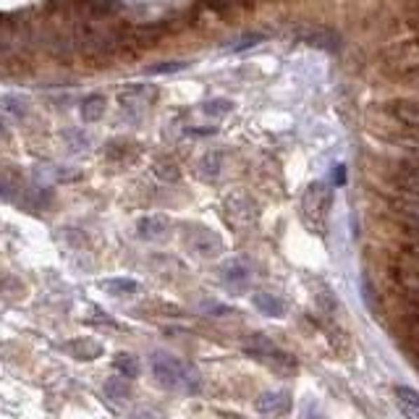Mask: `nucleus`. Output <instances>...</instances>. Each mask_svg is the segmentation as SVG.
<instances>
[{
    "label": "nucleus",
    "instance_id": "2",
    "mask_svg": "<svg viewBox=\"0 0 419 419\" xmlns=\"http://www.w3.org/2000/svg\"><path fill=\"white\" fill-rule=\"evenodd\" d=\"M244 351L249 354L252 359L262 362V364H268L273 369H294L296 367V359L286 354L283 349H278L268 336H252V338L244 341Z\"/></svg>",
    "mask_w": 419,
    "mask_h": 419
},
{
    "label": "nucleus",
    "instance_id": "14",
    "mask_svg": "<svg viewBox=\"0 0 419 419\" xmlns=\"http://www.w3.org/2000/svg\"><path fill=\"white\" fill-rule=\"evenodd\" d=\"M220 165H223V155H220V152H207V155L200 160V173L205 179H215L220 173Z\"/></svg>",
    "mask_w": 419,
    "mask_h": 419
},
{
    "label": "nucleus",
    "instance_id": "11",
    "mask_svg": "<svg viewBox=\"0 0 419 419\" xmlns=\"http://www.w3.org/2000/svg\"><path fill=\"white\" fill-rule=\"evenodd\" d=\"M254 307L262 312V315H268V317H280L283 312H286V307H283V301L278 299V296H273V294H268V291H260V294H254Z\"/></svg>",
    "mask_w": 419,
    "mask_h": 419
},
{
    "label": "nucleus",
    "instance_id": "22",
    "mask_svg": "<svg viewBox=\"0 0 419 419\" xmlns=\"http://www.w3.org/2000/svg\"><path fill=\"white\" fill-rule=\"evenodd\" d=\"M401 406V414L406 419H419V409H411V406H404V404H399Z\"/></svg>",
    "mask_w": 419,
    "mask_h": 419
},
{
    "label": "nucleus",
    "instance_id": "21",
    "mask_svg": "<svg viewBox=\"0 0 419 419\" xmlns=\"http://www.w3.org/2000/svg\"><path fill=\"white\" fill-rule=\"evenodd\" d=\"M202 310L207 312V315H228V307H223V304H202Z\"/></svg>",
    "mask_w": 419,
    "mask_h": 419
},
{
    "label": "nucleus",
    "instance_id": "5",
    "mask_svg": "<svg viewBox=\"0 0 419 419\" xmlns=\"http://www.w3.org/2000/svg\"><path fill=\"white\" fill-rule=\"evenodd\" d=\"M330 210V194L325 186H320V184H312L307 194H304V215L307 218H325Z\"/></svg>",
    "mask_w": 419,
    "mask_h": 419
},
{
    "label": "nucleus",
    "instance_id": "4",
    "mask_svg": "<svg viewBox=\"0 0 419 419\" xmlns=\"http://www.w3.org/2000/svg\"><path fill=\"white\" fill-rule=\"evenodd\" d=\"M393 280L411 301H419V260H401L393 265Z\"/></svg>",
    "mask_w": 419,
    "mask_h": 419
},
{
    "label": "nucleus",
    "instance_id": "3",
    "mask_svg": "<svg viewBox=\"0 0 419 419\" xmlns=\"http://www.w3.org/2000/svg\"><path fill=\"white\" fill-rule=\"evenodd\" d=\"M220 275L231 291H244L254 278V265L247 257H233L220 268Z\"/></svg>",
    "mask_w": 419,
    "mask_h": 419
},
{
    "label": "nucleus",
    "instance_id": "23",
    "mask_svg": "<svg viewBox=\"0 0 419 419\" xmlns=\"http://www.w3.org/2000/svg\"><path fill=\"white\" fill-rule=\"evenodd\" d=\"M0 134H3V123H0Z\"/></svg>",
    "mask_w": 419,
    "mask_h": 419
},
{
    "label": "nucleus",
    "instance_id": "19",
    "mask_svg": "<svg viewBox=\"0 0 419 419\" xmlns=\"http://www.w3.org/2000/svg\"><path fill=\"white\" fill-rule=\"evenodd\" d=\"M231 105L228 100H212V102H205L202 105V113H207V116H212V118H220V116H226V113H231Z\"/></svg>",
    "mask_w": 419,
    "mask_h": 419
},
{
    "label": "nucleus",
    "instance_id": "12",
    "mask_svg": "<svg viewBox=\"0 0 419 419\" xmlns=\"http://www.w3.org/2000/svg\"><path fill=\"white\" fill-rule=\"evenodd\" d=\"M105 116V97L102 95H90L87 100L81 102V118L92 123V121H100Z\"/></svg>",
    "mask_w": 419,
    "mask_h": 419
},
{
    "label": "nucleus",
    "instance_id": "10",
    "mask_svg": "<svg viewBox=\"0 0 419 419\" xmlns=\"http://www.w3.org/2000/svg\"><path fill=\"white\" fill-rule=\"evenodd\" d=\"M191 249L197 252L200 257H215L223 247H220V239L212 233V231H202L200 236L191 239Z\"/></svg>",
    "mask_w": 419,
    "mask_h": 419
},
{
    "label": "nucleus",
    "instance_id": "13",
    "mask_svg": "<svg viewBox=\"0 0 419 419\" xmlns=\"http://www.w3.org/2000/svg\"><path fill=\"white\" fill-rule=\"evenodd\" d=\"M116 369H118L121 378L131 380L139 375V362H137L134 354H118V357H116Z\"/></svg>",
    "mask_w": 419,
    "mask_h": 419
},
{
    "label": "nucleus",
    "instance_id": "1",
    "mask_svg": "<svg viewBox=\"0 0 419 419\" xmlns=\"http://www.w3.org/2000/svg\"><path fill=\"white\" fill-rule=\"evenodd\" d=\"M150 369L163 388L184 390V393H197V390H200V375H197V369L189 367L186 362H181L179 357H173V354L155 351L150 357Z\"/></svg>",
    "mask_w": 419,
    "mask_h": 419
},
{
    "label": "nucleus",
    "instance_id": "8",
    "mask_svg": "<svg viewBox=\"0 0 419 419\" xmlns=\"http://www.w3.org/2000/svg\"><path fill=\"white\" fill-rule=\"evenodd\" d=\"M257 411L262 414H283V411H289L291 406V396L289 393H275V390H270V393H262L260 399H257Z\"/></svg>",
    "mask_w": 419,
    "mask_h": 419
},
{
    "label": "nucleus",
    "instance_id": "17",
    "mask_svg": "<svg viewBox=\"0 0 419 419\" xmlns=\"http://www.w3.org/2000/svg\"><path fill=\"white\" fill-rule=\"evenodd\" d=\"M396 399L404 404V406H411V409H419V390L409 388V385H396L393 388Z\"/></svg>",
    "mask_w": 419,
    "mask_h": 419
},
{
    "label": "nucleus",
    "instance_id": "9",
    "mask_svg": "<svg viewBox=\"0 0 419 419\" xmlns=\"http://www.w3.org/2000/svg\"><path fill=\"white\" fill-rule=\"evenodd\" d=\"M390 116L399 121V123H404V126L419 131V102L411 100L390 102Z\"/></svg>",
    "mask_w": 419,
    "mask_h": 419
},
{
    "label": "nucleus",
    "instance_id": "16",
    "mask_svg": "<svg viewBox=\"0 0 419 419\" xmlns=\"http://www.w3.org/2000/svg\"><path fill=\"white\" fill-rule=\"evenodd\" d=\"M0 110H6L11 116H24L27 113V100L21 95H3L0 97Z\"/></svg>",
    "mask_w": 419,
    "mask_h": 419
},
{
    "label": "nucleus",
    "instance_id": "20",
    "mask_svg": "<svg viewBox=\"0 0 419 419\" xmlns=\"http://www.w3.org/2000/svg\"><path fill=\"white\" fill-rule=\"evenodd\" d=\"M181 69H186V63L176 60V63H165V66H152L150 74H170V71H181Z\"/></svg>",
    "mask_w": 419,
    "mask_h": 419
},
{
    "label": "nucleus",
    "instance_id": "15",
    "mask_svg": "<svg viewBox=\"0 0 419 419\" xmlns=\"http://www.w3.org/2000/svg\"><path fill=\"white\" fill-rule=\"evenodd\" d=\"M105 396H108L110 401L126 399V396H129V383H126V378H110L108 383H105Z\"/></svg>",
    "mask_w": 419,
    "mask_h": 419
},
{
    "label": "nucleus",
    "instance_id": "18",
    "mask_svg": "<svg viewBox=\"0 0 419 419\" xmlns=\"http://www.w3.org/2000/svg\"><path fill=\"white\" fill-rule=\"evenodd\" d=\"M105 289L113 291V294H137V291H139V283H134V280L129 278H116V280H108Z\"/></svg>",
    "mask_w": 419,
    "mask_h": 419
},
{
    "label": "nucleus",
    "instance_id": "6",
    "mask_svg": "<svg viewBox=\"0 0 419 419\" xmlns=\"http://www.w3.org/2000/svg\"><path fill=\"white\" fill-rule=\"evenodd\" d=\"M393 181L406 197L419 200V163H404Z\"/></svg>",
    "mask_w": 419,
    "mask_h": 419
},
{
    "label": "nucleus",
    "instance_id": "7",
    "mask_svg": "<svg viewBox=\"0 0 419 419\" xmlns=\"http://www.w3.org/2000/svg\"><path fill=\"white\" fill-rule=\"evenodd\" d=\"M137 231H139L142 239L158 241L170 231V220L165 218V215H147V218H142L139 223H137Z\"/></svg>",
    "mask_w": 419,
    "mask_h": 419
}]
</instances>
